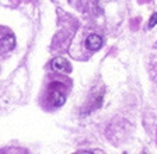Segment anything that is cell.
<instances>
[{
    "instance_id": "5b68a950",
    "label": "cell",
    "mask_w": 157,
    "mask_h": 154,
    "mask_svg": "<svg viewBox=\"0 0 157 154\" xmlns=\"http://www.w3.org/2000/svg\"><path fill=\"white\" fill-rule=\"evenodd\" d=\"M157 24V13H154L153 16L150 17V21H149V28H153Z\"/></svg>"
},
{
    "instance_id": "3957f363",
    "label": "cell",
    "mask_w": 157,
    "mask_h": 154,
    "mask_svg": "<svg viewBox=\"0 0 157 154\" xmlns=\"http://www.w3.org/2000/svg\"><path fill=\"white\" fill-rule=\"evenodd\" d=\"M51 66H52V69L55 72H66V70H69L67 60L63 59V58H55L51 62Z\"/></svg>"
},
{
    "instance_id": "6da1fadb",
    "label": "cell",
    "mask_w": 157,
    "mask_h": 154,
    "mask_svg": "<svg viewBox=\"0 0 157 154\" xmlns=\"http://www.w3.org/2000/svg\"><path fill=\"white\" fill-rule=\"evenodd\" d=\"M102 46V38L97 34H91L86 39V48L88 51H98Z\"/></svg>"
},
{
    "instance_id": "277c9868",
    "label": "cell",
    "mask_w": 157,
    "mask_h": 154,
    "mask_svg": "<svg viewBox=\"0 0 157 154\" xmlns=\"http://www.w3.org/2000/svg\"><path fill=\"white\" fill-rule=\"evenodd\" d=\"M16 46V38H14V35H11V34H7V35L3 36V39H2V49H3V52H9V51H11Z\"/></svg>"
},
{
    "instance_id": "7a4b0ae2",
    "label": "cell",
    "mask_w": 157,
    "mask_h": 154,
    "mask_svg": "<svg viewBox=\"0 0 157 154\" xmlns=\"http://www.w3.org/2000/svg\"><path fill=\"white\" fill-rule=\"evenodd\" d=\"M49 95H51L49 98H51V102H52L53 107H62L66 101L65 94H63L62 91H59V90H53V87H52V91H51Z\"/></svg>"
}]
</instances>
